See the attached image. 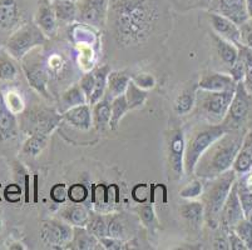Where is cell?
I'll use <instances>...</instances> for the list:
<instances>
[{
	"label": "cell",
	"instance_id": "obj_53",
	"mask_svg": "<svg viewBox=\"0 0 252 250\" xmlns=\"http://www.w3.org/2000/svg\"><path fill=\"white\" fill-rule=\"evenodd\" d=\"M100 244H102L103 249H111V250H118V249H123V240L121 239H116V238H111V237H103L99 238Z\"/></svg>",
	"mask_w": 252,
	"mask_h": 250
},
{
	"label": "cell",
	"instance_id": "obj_37",
	"mask_svg": "<svg viewBox=\"0 0 252 250\" xmlns=\"http://www.w3.org/2000/svg\"><path fill=\"white\" fill-rule=\"evenodd\" d=\"M240 49H238V58L241 59L245 63V68H246V74H245L244 84L246 86L247 91L250 94L252 93V50L249 49L245 45L240 44Z\"/></svg>",
	"mask_w": 252,
	"mask_h": 250
},
{
	"label": "cell",
	"instance_id": "obj_34",
	"mask_svg": "<svg viewBox=\"0 0 252 250\" xmlns=\"http://www.w3.org/2000/svg\"><path fill=\"white\" fill-rule=\"evenodd\" d=\"M126 100H127L128 108L130 110L138 109V108L143 107L144 103L147 102L148 99V91L144 89L139 88L133 80L130 79L129 84L127 86V90L125 93Z\"/></svg>",
	"mask_w": 252,
	"mask_h": 250
},
{
	"label": "cell",
	"instance_id": "obj_25",
	"mask_svg": "<svg viewBox=\"0 0 252 250\" xmlns=\"http://www.w3.org/2000/svg\"><path fill=\"white\" fill-rule=\"evenodd\" d=\"M74 233H73V239L69 245H73L72 248L78 250H97L103 249L100 244L99 238L88 231L87 228H81V226H73Z\"/></svg>",
	"mask_w": 252,
	"mask_h": 250
},
{
	"label": "cell",
	"instance_id": "obj_33",
	"mask_svg": "<svg viewBox=\"0 0 252 250\" xmlns=\"http://www.w3.org/2000/svg\"><path fill=\"white\" fill-rule=\"evenodd\" d=\"M48 138L49 137L39 135V134L28 135L24 143H23L22 150H20L22 155H24V157H29V158L39 157V155L43 153V150L45 149V146H47Z\"/></svg>",
	"mask_w": 252,
	"mask_h": 250
},
{
	"label": "cell",
	"instance_id": "obj_41",
	"mask_svg": "<svg viewBox=\"0 0 252 250\" xmlns=\"http://www.w3.org/2000/svg\"><path fill=\"white\" fill-rule=\"evenodd\" d=\"M236 185H237L238 199L241 203L245 218H249L252 213V190L247 189L245 185L238 182L237 179H236Z\"/></svg>",
	"mask_w": 252,
	"mask_h": 250
},
{
	"label": "cell",
	"instance_id": "obj_60",
	"mask_svg": "<svg viewBox=\"0 0 252 250\" xmlns=\"http://www.w3.org/2000/svg\"><path fill=\"white\" fill-rule=\"evenodd\" d=\"M0 230H1V219H0Z\"/></svg>",
	"mask_w": 252,
	"mask_h": 250
},
{
	"label": "cell",
	"instance_id": "obj_8",
	"mask_svg": "<svg viewBox=\"0 0 252 250\" xmlns=\"http://www.w3.org/2000/svg\"><path fill=\"white\" fill-rule=\"evenodd\" d=\"M250 105H251L250 93L247 91L244 82L237 83L227 114L221 123L222 125H224L227 130L241 129L242 124L245 123L250 113Z\"/></svg>",
	"mask_w": 252,
	"mask_h": 250
},
{
	"label": "cell",
	"instance_id": "obj_42",
	"mask_svg": "<svg viewBox=\"0 0 252 250\" xmlns=\"http://www.w3.org/2000/svg\"><path fill=\"white\" fill-rule=\"evenodd\" d=\"M203 187H205V184H203L202 179L192 180L189 184H187L181 190L180 196L183 199H187V200H194V199L202 195Z\"/></svg>",
	"mask_w": 252,
	"mask_h": 250
},
{
	"label": "cell",
	"instance_id": "obj_14",
	"mask_svg": "<svg viewBox=\"0 0 252 250\" xmlns=\"http://www.w3.org/2000/svg\"><path fill=\"white\" fill-rule=\"evenodd\" d=\"M242 219H245L244 210H242L241 203L238 199L237 185L236 182L233 183L230 190L227 199L222 206L221 214H220V228L224 231H228Z\"/></svg>",
	"mask_w": 252,
	"mask_h": 250
},
{
	"label": "cell",
	"instance_id": "obj_18",
	"mask_svg": "<svg viewBox=\"0 0 252 250\" xmlns=\"http://www.w3.org/2000/svg\"><path fill=\"white\" fill-rule=\"evenodd\" d=\"M208 19H210L211 27L214 29L215 34L226 39V40L231 41L235 45H238L241 43V30H240V27L236 25L232 20L223 17L221 14L214 13V11L208 13Z\"/></svg>",
	"mask_w": 252,
	"mask_h": 250
},
{
	"label": "cell",
	"instance_id": "obj_52",
	"mask_svg": "<svg viewBox=\"0 0 252 250\" xmlns=\"http://www.w3.org/2000/svg\"><path fill=\"white\" fill-rule=\"evenodd\" d=\"M241 30V41H244V45L252 50V22L250 19L240 28Z\"/></svg>",
	"mask_w": 252,
	"mask_h": 250
},
{
	"label": "cell",
	"instance_id": "obj_17",
	"mask_svg": "<svg viewBox=\"0 0 252 250\" xmlns=\"http://www.w3.org/2000/svg\"><path fill=\"white\" fill-rule=\"evenodd\" d=\"M19 130L17 114L6 105L4 95L0 93V143L17 139Z\"/></svg>",
	"mask_w": 252,
	"mask_h": 250
},
{
	"label": "cell",
	"instance_id": "obj_26",
	"mask_svg": "<svg viewBox=\"0 0 252 250\" xmlns=\"http://www.w3.org/2000/svg\"><path fill=\"white\" fill-rule=\"evenodd\" d=\"M53 9L56 13L58 24L70 25L77 20L78 5L72 0H52Z\"/></svg>",
	"mask_w": 252,
	"mask_h": 250
},
{
	"label": "cell",
	"instance_id": "obj_5",
	"mask_svg": "<svg viewBox=\"0 0 252 250\" xmlns=\"http://www.w3.org/2000/svg\"><path fill=\"white\" fill-rule=\"evenodd\" d=\"M48 38L35 23H27L10 34L4 44V49L14 60L20 61L29 53L44 45Z\"/></svg>",
	"mask_w": 252,
	"mask_h": 250
},
{
	"label": "cell",
	"instance_id": "obj_35",
	"mask_svg": "<svg viewBox=\"0 0 252 250\" xmlns=\"http://www.w3.org/2000/svg\"><path fill=\"white\" fill-rule=\"evenodd\" d=\"M129 111L127 100H126L125 94L121 96H117L111 102V120H109V129L117 130L119 128L121 120L123 116Z\"/></svg>",
	"mask_w": 252,
	"mask_h": 250
},
{
	"label": "cell",
	"instance_id": "obj_10",
	"mask_svg": "<svg viewBox=\"0 0 252 250\" xmlns=\"http://www.w3.org/2000/svg\"><path fill=\"white\" fill-rule=\"evenodd\" d=\"M111 0H78V22L83 23L97 30L107 25Z\"/></svg>",
	"mask_w": 252,
	"mask_h": 250
},
{
	"label": "cell",
	"instance_id": "obj_1",
	"mask_svg": "<svg viewBox=\"0 0 252 250\" xmlns=\"http://www.w3.org/2000/svg\"><path fill=\"white\" fill-rule=\"evenodd\" d=\"M159 18L155 0H111L107 24L119 47H139L151 38Z\"/></svg>",
	"mask_w": 252,
	"mask_h": 250
},
{
	"label": "cell",
	"instance_id": "obj_54",
	"mask_svg": "<svg viewBox=\"0 0 252 250\" xmlns=\"http://www.w3.org/2000/svg\"><path fill=\"white\" fill-rule=\"evenodd\" d=\"M227 237H228V244H230V249L232 250H247L246 245L242 242L241 238L238 237L237 234L231 229V230L227 231Z\"/></svg>",
	"mask_w": 252,
	"mask_h": 250
},
{
	"label": "cell",
	"instance_id": "obj_39",
	"mask_svg": "<svg viewBox=\"0 0 252 250\" xmlns=\"http://www.w3.org/2000/svg\"><path fill=\"white\" fill-rule=\"evenodd\" d=\"M232 230L237 234L238 237L241 238L242 242L245 243L246 248L249 250H252V222H250L247 218L238 222Z\"/></svg>",
	"mask_w": 252,
	"mask_h": 250
},
{
	"label": "cell",
	"instance_id": "obj_38",
	"mask_svg": "<svg viewBox=\"0 0 252 250\" xmlns=\"http://www.w3.org/2000/svg\"><path fill=\"white\" fill-rule=\"evenodd\" d=\"M86 228L97 238L107 237L108 217H104V215H94V217H91Z\"/></svg>",
	"mask_w": 252,
	"mask_h": 250
},
{
	"label": "cell",
	"instance_id": "obj_7",
	"mask_svg": "<svg viewBox=\"0 0 252 250\" xmlns=\"http://www.w3.org/2000/svg\"><path fill=\"white\" fill-rule=\"evenodd\" d=\"M233 91H208L198 89L196 95L197 113L201 114L208 124H221L227 114Z\"/></svg>",
	"mask_w": 252,
	"mask_h": 250
},
{
	"label": "cell",
	"instance_id": "obj_46",
	"mask_svg": "<svg viewBox=\"0 0 252 250\" xmlns=\"http://www.w3.org/2000/svg\"><path fill=\"white\" fill-rule=\"evenodd\" d=\"M4 199L11 204L19 203L20 199H22V188H20V185L13 183V184L4 187Z\"/></svg>",
	"mask_w": 252,
	"mask_h": 250
},
{
	"label": "cell",
	"instance_id": "obj_40",
	"mask_svg": "<svg viewBox=\"0 0 252 250\" xmlns=\"http://www.w3.org/2000/svg\"><path fill=\"white\" fill-rule=\"evenodd\" d=\"M107 237L123 240L126 237V225L119 215H108V229Z\"/></svg>",
	"mask_w": 252,
	"mask_h": 250
},
{
	"label": "cell",
	"instance_id": "obj_59",
	"mask_svg": "<svg viewBox=\"0 0 252 250\" xmlns=\"http://www.w3.org/2000/svg\"><path fill=\"white\" fill-rule=\"evenodd\" d=\"M247 219H249V220H250V222H252V213H251V215H250V217H249V218H247Z\"/></svg>",
	"mask_w": 252,
	"mask_h": 250
},
{
	"label": "cell",
	"instance_id": "obj_16",
	"mask_svg": "<svg viewBox=\"0 0 252 250\" xmlns=\"http://www.w3.org/2000/svg\"><path fill=\"white\" fill-rule=\"evenodd\" d=\"M35 23L48 39L58 34V20L53 9L52 0H38L35 11Z\"/></svg>",
	"mask_w": 252,
	"mask_h": 250
},
{
	"label": "cell",
	"instance_id": "obj_27",
	"mask_svg": "<svg viewBox=\"0 0 252 250\" xmlns=\"http://www.w3.org/2000/svg\"><path fill=\"white\" fill-rule=\"evenodd\" d=\"M130 82V77L126 72L121 70H111L107 79V90L105 94L114 99L117 96H121L126 93L127 86Z\"/></svg>",
	"mask_w": 252,
	"mask_h": 250
},
{
	"label": "cell",
	"instance_id": "obj_31",
	"mask_svg": "<svg viewBox=\"0 0 252 250\" xmlns=\"http://www.w3.org/2000/svg\"><path fill=\"white\" fill-rule=\"evenodd\" d=\"M95 78V84L93 93H92L91 98L88 99L89 105H94L95 103L99 102L103 96L105 95V90H107V79H108V74L111 73V66L109 65H102L93 70Z\"/></svg>",
	"mask_w": 252,
	"mask_h": 250
},
{
	"label": "cell",
	"instance_id": "obj_49",
	"mask_svg": "<svg viewBox=\"0 0 252 250\" xmlns=\"http://www.w3.org/2000/svg\"><path fill=\"white\" fill-rule=\"evenodd\" d=\"M136 83L139 88L144 89V90H148V89L155 88L156 85V79L152 74H148V73H141V74L134 75L133 78H130Z\"/></svg>",
	"mask_w": 252,
	"mask_h": 250
},
{
	"label": "cell",
	"instance_id": "obj_32",
	"mask_svg": "<svg viewBox=\"0 0 252 250\" xmlns=\"http://www.w3.org/2000/svg\"><path fill=\"white\" fill-rule=\"evenodd\" d=\"M215 47H216L217 54L221 58V60L227 65H232L238 59V48L233 43L221 38L217 34H212Z\"/></svg>",
	"mask_w": 252,
	"mask_h": 250
},
{
	"label": "cell",
	"instance_id": "obj_50",
	"mask_svg": "<svg viewBox=\"0 0 252 250\" xmlns=\"http://www.w3.org/2000/svg\"><path fill=\"white\" fill-rule=\"evenodd\" d=\"M94 84H95V78H94V73H87L86 75H83L79 82V85H81L82 90L84 91L87 96V103H88V99L91 98L92 93H93V89H94Z\"/></svg>",
	"mask_w": 252,
	"mask_h": 250
},
{
	"label": "cell",
	"instance_id": "obj_44",
	"mask_svg": "<svg viewBox=\"0 0 252 250\" xmlns=\"http://www.w3.org/2000/svg\"><path fill=\"white\" fill-rule=\"evenodd\" d=\"M50 199L56 204H63L68 199V188L64 183L54 184L50 189Z\"/></svg>",
	"mask_w": 252,
	"mask_h": 250
},
{
	"label": "cell",
	"instance_id": "obj_43",
	"mask_svg": "<svg viewBox=\"0 0 252 250\" xmlns=\"http://www.w3.org/2000/svg\"><path fill=\"white\" fill-rule=\"evenodd\" d=\"M89 189L84 184L75 183L68 188V199L73 204H83L88 199Z\"/></svg>",
	"mask_w": 252,
	"mask_h": 250
},
{
	"label": "cell",
	"instance_id": "obj_48",
	"mask_svg": "<svg viewBox=\"0 0 252 250\" xmlns=\"http://www.w3.org/2000/svg\"><path fill=\"white\" fill-rule=\"evenodd\" d=\"M230 77L235 80L236 83H242L245 80V74H246V68H245V63L238 58L232 65L230 66L228 70Z\"/></svg>",
	"mask_w": 252,
	"mask_h": 250
},
{
	"label": "cell",
	"instance_id": "obj_56",
	"mask_svg": "<svg viewBox=\"0 0 252 250\" xmlns=\"http://www.w3.org/2000/svg\"><path fill=\"white\" fill-rule=\"evenodd\" d=\"M246 6H247V11H249L250 19H252V0H246Z\"/></svg>",
	"mask_w": 252,
	"mask_h": 250
},
{
	"label": "cell",
	"instance_id": "obj_36",
	"mask_svg": "<svg viewBox=\"0 0 252 250\" xmlns=\"http://www.w3.org/2000/svg\"><path fill=\"white\" fill-rule=\"evenodd\" d=\"M19 74V69L15 64L14 59L6 53L5 55H0V80L1 82H13L17 79Z\"/></svg>",
	"mask_w": 252,
	"mask_h": 250
},
{
	"label": "cell",
	"instance_id": "obj_3",
	"mask_svg": "<svg viewBox=\"0 0 252 250\" xmlns=\"http://www.w3.org/2000/svg\"><path fill=\"white\" fill-rule=\"evenodd\" d=\"M236 179L237 174L233 169H230L217 178L207 180L208 183L203 187V193L201 196L205 206V220L212 229L219 228L222 206L227 199Z\"/></svg>",
	"mask_w": 252,
	"mask_h": 250
},
{
	"label": "cell",
	"instance_id": "obj_13",
	"mask_svg": "<svg viewBox=\"0 0 252 250\" xmlns=\"http://www.w3.org/2000/svg\"><path fill=\"white\" fill-rule=\"evenodd\" d=\"M186 138L182 129L172 130L168 138V165L177 178L185 173Z\"/></svg>",
	"mask_w": 252,
	"mask_h": 250
},
{
	"label": "cell",
	"instance_id": "obj_28",
	"mask_svg": "<svg viewBox=\"0 0 252 250\" xmlns=\"http://www.w3.org/2000/svg\"><path fill=\"white\" fill-rule=\"evenodd\" d=\"M181 217L189 222V225L193 228H200L205 222V206L202 201L189 200L182 204L180 209Z\"/></svg>",
	"mask_w": 252,
	"mask_h": 250
},
{
	"label": "cell",
	"instance_id": "obj_12",
	"mask_svg": "<svg viewBox=\"0 0 252 250\" xmlns=\"http://www.w3.org/2000/svg\"><path fill=\"white\" fill-rule=\"evenodd\" d=\"M24 22L22 0H0V31L13 33Z\"/></svg>",
	"mask_w": 252,
	"mask_h": 250
},
{
	"label": "cell",
	"instance_id": "obj_47",
	"mask_svg": "<svg viewBox=\"0 0 252 250\" xmlns=\"http://www.w3.org/2000/svg\"><path fill=\"white\" fill-rule=\"evenodd\" d=\"M151 195V188L147 184H137L132 189V198L136 203L143 204L148 200Z\"/></svg>",
	"mask_w": 252,
	"mask_h": 250
},
{
	"label": "cell",
	"instance_id": "obj_58",
	"mask_svg": "<svg viewBox=\"0 0 252 250\" xmlns=\"http://www.w3.org/2000/svg\"><path fill=\"white\" fill-rule=\"evenodd\" d=\"M4 199V185L0 183V201Z\"/></svg>",
	"mask_w": 252,
	"mask_h": 250
},
{
	"label": "cell",
	"instance_id": "obj_19",
	"mask_svg": "<svg viewBox=\"0 0 252 250\" xmlns=\"http://www.w3.org/2000/svg\"><path fill=\"white\" fill-rule=\"evenodd\" d=\"M198 89L208 91H233L237 83L230 77V74L219 72H208L201 77L197 83Z\"/></svg>",
	"mask_w": 252,
	"mask_h": 250
},
{
	"label": "cell",
	"instance_id": "obj_57",
	"mask_svg": "<svg viewBox=\"0 0 252 250\" xmlns=\"http://www.w3.org/2000/svg\"><path fill=\"white\" fill-rule=\"evenodd\" d=\"M22 245L20 243H14L10 245V249H25V247H22Z\"/></svg>",
	"mask_w": 252,
	"mask_h": 250
},
{
	"label": "cell",
	"instance_id": "obj_2",
	"mask_svg": "<svg viewBox=\"0 0 252 250\" xmlns=\"http://www.w3.org/2000/svg\"><path fill=\"white\" fill-rule=\"evenodd\" d=\"M245 137L246 134L241 129L227 130L201 155L194 167L193 175L202 180H211L232 169Z\"/></svg>",
	"mask_w": 252,
	"mask_h": 250
},
{
	"label": "cell",
	"instance_id": "obj_55",
	"mask_svg": "<svg viewBox=\"0 0 252 250\" xmlns=\"http://www.w3.org/2000/svg\"><path fill=\"white\" fill-rule=\"evenodd\" d=\"M214 248L215 249H230V244H228V237L227 231H224V234H222L221 237H217L214 242Z\"/></svg>",
	"mask_w": 252,
	"mask_h": 250
},
{
	"label": "cell",
	"instance_id": "obj_20",
	"mask_svg": "<svg viewBox=\"0 0 252 250\" xmlns=\"http://www.w3.org/2000/svg\"><path fill=\"white\" fill-rule=\"evenodd\" d=\"M63 120L70 124L72 127L77 128L79 130H91L93 127V116H92V109L89 104L79 105V107L72 108L62 114Z\"/></svg>",
	"mask_w": 252,
	"mask_h": 250
},
{
	"label": "cell",
	"instance_id": "obj_6",
	"mask_svg": "<svg viewBox=\"0 0 252 250\" xmlns=\"http://www.w3.org/2000/svg\"><path fill=\"white\" fill-rule=\"evenodd\" d=\"M63 116L57 109L44 107H34L23 111L19 120L20 132L28 135H45L49 137L58 128Z\"/></svg>",
	"mask_w": 252,
	"mask_h": 250
},
{
	"label": "cell",
	"instance_id": "obj_9",
	"mask_svg": "<svg viewBox=\"0 0 252 250\" xmlns=\"http://www.w3.org/2000/svg\"><path fill=\"white\" fill-rule=\"evenodd\" d=\"M74 228L67 222L50 219L43 222L40 225V240L43 244L52 249H63L70 244Z\"/></svg>",
	"mask_w": 252,
	"mask_h": 250
},
{
	"label": "cell",
	"instance_id": "obj_29",
	"mask_svg": "<svg viewBox=\"0 0 252 250\" xmlns=\"http://www.w3.org/2000/svg\"><path fill=\"white\" fill-rule=\"evenodd\" d=\"M61 214L63 220H65L68 224H70L72 226H81V228H86L91 219V214L88 210L81 204L75 203L74 205L64 208Z\"/></svg>",
	"mask_w": 252,
	"mask_h": 250
},
{
	"label": "cell",
	"instance_id": "obj_11",
	"mask_svg": "<svg viewBox=\"0 0 252 250\" xmlns=\"http://www.w3.org/2000/svg\"><path fill=\"white\" fill-rule=\"evenodd\" d=\"M20 61H22V70L28 80L29 85L43 98L52 99V95L49 93L50 78L44 63L40 61V59H31L29 55H27Z\"/></svg>",
	"mask_w": 252,
	"mask_h": 250
},
{
	"label": "cell",
	"instance_id": "obj_30",
	"mask_svg": "<svg viewBox=\"0 0 252 250\" xmlns=\"http://www.w3.org/2000/svg\"><path fill=\"white\" fill-rule=\"evenodd\" d=\"M44 66L49 74L50 80H59L61 78L65 77L64 74H67V72L69 70V63H68L67 58L59 53H53L52 55L49 54V56L45 59Z\"/></svg>",
	"mask_w": 252,
	"mask_h": 250
},
{
	"label": "cell",
	"instance_id": "obj_22",
	"mask_svg": "<svg viewBox=\"0 0 252 250\" xmlns=\"http://www.w3.org/2000/svg\"><path fill=\"white\" fill-rule=\"evenodd\" d=\"M111 102L112 99L107 94L99 102L92 105V116H93V125L99 132L109 129V120H111Z\"/></svg>",
	"mask_w": 252,
	"mask_h": 250
},
{
	"label": "cell",
	"instance_id": "obj_15",
	"mask_svg": "<svg viewBox=\"0 0 252 250\" xmlns=\"http://www.w3.org/2000/svg\"><path fill=\"white\" fill-rule=\"evenodd\" d=\"M210 11L228 18L238 27L250 19L246 0H211Z\"/></svg>",
	"mask_w": 252,
	"mask_h": 250
},
{
	"label": "cell",
	"instance_id": "obj_51",
	"mask_svg": "<svg viewBox=\"0 0 252 250\" xmlns=\"http://www.w3.org/2000/svg\"><path fill=\"white\" fill-rule=\"evenodd\" d=\"M139 217H141V220L147 226L152 225L156 220V213L155 209H153V205L151 204H147V205H142L138 209Z\"/></svg>",
	"mask_w": 252,
	"mask_h": 250
},
{
	"label": "cell",
	"instance_id": "obj_4",
	"mask_svg": "<svg viewBox=\"0 0 252 250\" xmlns=\"http://www.w3.org/2000/svg\"><path fill=\"white\" fill-rule=\"evenodd\" d=\"M226 132L227 129L222 124H208L192 133L189 140L186 141L185 173L187 175H193L194 167L201 155Z\"/></svg>",
	"mask_w": 252,
	"mask_h": 250
},
{
	"label": "cell",
	"instance_id": "obj_61",
	"mask_svg": "<svg viewBox=\"0 0 252 250\" xmlns=\"http://www.w3.org/2000/svg\"><path fill=\"white\" fill-rule=\"evenodd\" d=\"M72 1H78V0H72Z\"/></svg>",
	"mask_w": 252,
	"mask_h": 250
},
{
	"label": "cell",
	"instance_id": "obj_24",
	"mask_svg": "<svg viewBox=\"0 0 252 250\" xmlns=\"http://www.w3.org/2000/svg\"><path fill=\"white\" fill-rule=\"evenodd\" d=\"M232 169L237 175H244L252 169V134H247L244 139L241 149L233 162Z\"/></svg>",
	"mask_w": 252,
	"mask_h": 250
},
{
	"label": "cell",
	"instance_id": "obj_23",
	"mask_svg": "<svg viewBox=\"0 0 252 250\" xmlns=\"http://www.w3.org/2000/svg\"><path fill=\"white\" fill-rule=\"evenodd\" d=\"M197 90H198V85L194 84L189 88H185L176 96L175 102H173V111L177 115H187L194 109Z\"/></svg>",
	"mask_w": 252,
	"mask_h": 250
},
{
	"label": "cell",
	"instance_id": "obj_21",
	"mask_svg": "<svg viewBox=\"0 0 252 250\" xmlns=\"http://www.w3.org/2000/svg\"><path fill=\"white\" fill-rule=\"evenodd\" d=\"M83 104H88L86 94L82 90L79 84H73V85H70L69 88H67L61 94L58 111L63 114L64 111H67V110L72 109V108L79 107V105Z\"/></svg>",
	"mask_w": 252,
	"mask_h": 250
},
{
	"label": "cell",
	"instance_id": "obj_45",
	"mask_svg": "<svg viewBox=\"0 0 252 250\" xmlns=\"http://www.w3.org/2000/svg\"><path fill=\"white\" fill-rule=\"evenodd\" d=\"M4 99H5L6 105H8L15 114H18L19 111H23V109H24V103H23L22 96L18 93H15V91H8L6 95H4Z\"/></svg>",
	"mask_w": 252,
	"mask_h": 250
}]
</instances>
